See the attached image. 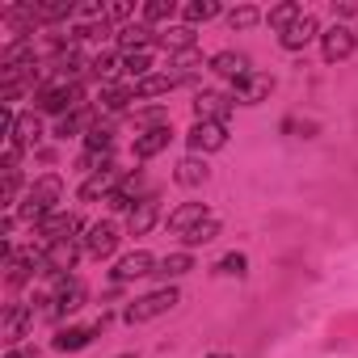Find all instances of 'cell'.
Wrapping results in <instances>:
<instances>
[{
	"label": "cell",
	"mask_w": 358,
	"mask_h": 358,
	"mask_svg": "<svg viewBox=\"0 0 358 358\" xmlns=\"http://www.w3.org/2000/svg\"><path fill=\"white\" fill-rule=\"evenodd\" d=\"M30 324H34V308H30V303H9L5 324H0V337H5V345L17 350V337H26Z\"/></svg>",
	"instance_id": "cell-10"
},
{
	"label": "cell",
	"mask_w": 358,
	"mask_h": 358,
	"mask_svg": "<svg viewBox=\"0 0 358 358\" xmlns=\"http://www.w3.org/2000/svg\"><path fill=\"white\" fill-rule=\"evenodd\" d=\"M38 135H43V127H38V114H22L9 139H13V143H22V148H34V143H38Z\"/></svg>",
	"instance_id": "cell-29"
},
{
	"label": "cell",
	"mask_w": 358,
	"mask_h": 358,
	"mask_svg": "<svg viewBox=\"0 0 358 358\" xmlns=\"http://www.w3.org/2000/svg\"><path fill=\"white\" fill-rule=\"evenodd\" d=\"M177 182L182 186H203L207 182V160H199V156H186V160H177Z\"/></svg>",
	"instance_id": "cell-24"
},
{
	"label": "cell",
	"mask_w": 358,
	"mask_h": 358,
	"mask_svg": "<svg viewBox=\"0 0 358 358\" xmlns=\"http://www.w3.org/2000/svg\"><path fill=\"white\" fill-rule=\"evenodd\" d=\"M89 72H93L97 80H114V72H118V59H114V55H97V59H89Z\"/></svg>",
	"instance_id": "cell-38"
},
{
	"label": "cell",
	"mask_w": 358,
	"mask_h": 358,
	"mask_svg": "<svg viewBox=\"0 0 358 358\" xmlns=\"http://www.w3.org/2000/svg\"><path fill=\"white\" fill-rule=\"evenodd\" d=\"M207 220H215L203 203H182L177 211H169V232L173 236H186V232H194L199 224H207Z\"/></svg>",
	"instance_id": "cell-11"
},
{
	"label": "cell",
	"mask_w": 358,
	"mask_h": 358,
	"mask_svg": "<svg viewBox=\"0 0 358 358\" xmlns=\"http://www.w3.org/2000/svg\"><path fill=\"white\" fill-rule=\"evenodd\" d=\"M118 249V224H110V220H97L93 228H89V236H85V253L89 257H110Z\"/></svg>",
	"instance_id": "cell-9"
},
{
	"label": "cell",
	"mask_w": 358,
	"mask_h": 358,
	"mask_svg": "<svg viewBox=\"0 0 358 358\" xmlns=\"http://www.w3.org/2000/svg\"><path fill=\"white\" fill-rule=\"evenodd\" d=\"M72 13H76L72 0H38V5H34L38 22H59V17H72Z\"/></svg>",
	"instance_id": "cell-30"
},
{
	"label": "cell",
	"mask_w": 358,
	"mask_h": 358,
	"mask_svg": "<svg viewBox=\"0 0 358 358\" xmlns=\"http://www.w3.org/2000/svg\"><path fill=\"white\" fill-rule=\"evenodd\" d=\"M211 72H220V76H228V80L236 85V80H245L253 68H249V59H245L241 51H220V55H211Z\"/></svg>",
	"instance_id": "cell-21"
},
{
	"label": "cell",
	"mask_w": 358,
	"mask_h": 358,
	"mask_svg": "<svg viewBox=\"0 0 358 358\" xmlns=\"http://www.w3.org/2000/svg\"><path fill=\"white\" fill-rule=\"evenodd\" d=\"M270 93H274V76H270V72H249L245 80L232 85V97H236L241 106H257V101H266Z\"/></svg>",
	"instance_id": "cell-6"
},
{
	"label": "cell",
	"mask_w": 358,
	"mask_h": 358,
	"mask_svg": "<svg viewBox=\"0 0 358 358\" xmlns=\"http://www.w3.org/2000/svg\"><path fill=\"white\" fill-rule=\"evenodd\" d=\"M169 139H173V131H169V127L139 131V135H135V160H152V156H160V152L169 148Z\"/></svg>",
	"instance_id": "cell-20"
},
{
	"label": "cell",
	"mask_w": 358,
	"mask_h": 358,
	"mask_svg": "<svg viewBox=\"0 0 358 358\" xmlns=\"http://www.w3.org/2000/svg\"><path fill=\"white\" fill-rule=\"evenodd\" d=\"M5 358H38V350H9Z\"/></svg>",
	"instance_id": "cell-41"
},
{
	"label": "cell",
	"mask_w": 358,
	"mask_h": 358,
	"mask_svg": "<svg viewBox=\"0 0 358 358\" xmlns=\"http://www.w3.org/2000/svg\"><path fill=\"white\" fill-rule=\"evenodd\" d=\"M156 43L164 47V51H194V30L190 26H173V30H164V34H156Z\"/></svg>",
	"instance_id": "cell-25"
},
{
	"label": "cell",
	"mask_w": 358,
	"mask_h": 358,
	"mask_svg": "<svg viewBox=\"0 0 358 358\" xmlns=\"http://www.w3.org/2000/svg\"><path fill=\"white\" fill-rule=\"evenodd\" d=\"M257 17H262V13H257V9H249V5H241V9H232V13H228L232 30H249V26H253Z\"/></svg>",
	"instance_id": "cell-39"
},
{
	"label": "cell",
	"mask_w": 358,
	"mask_h": 358,
	"mask_svg": "<svg viewBox=\"0 0 358 358\" xmlns=\"http://www.w3.org/2000/svg\"><path fill=\"white\" fill-rule=\"evenodd\" d=\"M106 329V316L101 320H93V324H72V329H59L55 333V350H64V354H76V350H85L97 333Z\"/></svg>",
	"instance_id": "cell-14"
},
{
	"label": "cell",
	"mask_w": 358,
	"mask_h": 358,
	"mask_svg": "<svg viewBox=\"0 0 358 358\" xmlns=\"http://www.w3.org/2000/svg\"><path fill=\"white\" fill-rule=\"evenodd\" d=\"M152 190H148V182H143V173H127L122 182H118V190L110 194V207L114 211H135V203H143Z\"/></svg>",
	"instance_id": "cell-7"
},
{
	"label": "cell",
	"mask_w": 358,
	"mask_h": 358,
	"mask_svg": "<svg viewBox=\"0 0 358 358\" xmlns=\"http://www.w3.org/2000/svg\"><path fill=\"white\" fill-rule=\"evenodd\" d=\"M131 101H135V89H131V85H114V89H106V93H101V110H110V114L127 110Z\"/></svg>",
	"instance_id": "cell-31"
},
{
	"label": "cell",
	"mask_w": 358,
	"mask_h": 358,
	"mask_svg": "<svg viewBox=\"0 0 358 358\" xmlns=\"http://www.w3.org/2000/svg\"><path fill=\"white\" fill-rule=\"evenodd\" d=\"M118 43H122L127 51H148V43H156V34H152L148 22H139V26H122V30H118Z\"/></svg>",
	"instance_id": "cell-26"
},
{
	"label": "cell",
	"mask_w": 358,
	"mask_h": 358,
	"mask_svg": "<svg viewBox=\"0 0 358 358\" xmlns=\"http://www.w3.org/2000/svg\"><path fill=\"white\" fill-rule=\"evenodd\" d=\"M93 127H97V122H93V110H72L68 118H59L55 135H59V139H68V135H76V131H85V135H89Z\"/></svg>",
	"instance_id": "cell-28"
},
{
	"label": "cell",
	"mask_w": 358,
	"mask_h": 358,
	"mask_svg": "<svg viewBox=\"0 0 358 358\" xmlns=\"http://www.w3.org/2000/svg\"><path fill=\"white\" fill-rule=\"evenodd\" d=\"M215 270H220V274H236V278H241V274L249 270V262H245V253H228V257H224Z\"/></svg>",
	"instance_id": "cell-40"
},
{
	"label": "cell",
	"mask_w": 358,
	"mask_h": 358,
	"mask_svg": "<svg viewBox=\"0 0 358 358\" xmlns=\"http://www.w3.org/2000/svg\"><path fill=\"white\" fill-rule=\"evenodd\" d=\"M320 55H324L329 64L350 59V55H354V30H345V26H329V30L320 34Z\"/></svg>",
	"instance_id": "cell-8"
},
{
	"label": "cell",
	"mask_w": 358,
	"mask_h": 358,
	"mask_svg": "<svg viewBox=\"0 0 358 358\" xmlns=\"http://www.w3.org/2000/svg\"><path fill=\"white\" fill-rule=\"evenodd\" d=\"M211 17H220V5L215 0H194V5H186V22L194 26V22H211Z\"/></svg>",
	"instance_id": "cell-37"
},
{
	"label": "cell",
	"mask_w": 358,
	"mask_h": 358,
	"mask_svg": "<svg viewBox=\"0 0 358 358\" xmlns=\"http://www.w3.org/2000/svg\"><path fill=\"white\" fill-rule=\"evenodd\" d=\"M59 199H64V177H59V173H43L38 182H30V186H26L17 215H22V220H30V224H43V220H51V215H55V203H59Z\"/></svg>",
	"instance_id": "cell-1"
},
{
	"label": "cell",
	"mask_w": 358,
	"mask_h": 358,
	"mask_svg": "<svg viewBox=\"0 0 358 358\" xmlns=\"http://www.w3.org/2000/svg\"><path fill=\"white\" fill-rule=\"evenodd\" d=\"M211 358H232V354H211Z\"/></svg>",
	"instance_id": "cell-42"
},
{
	"label": "cell",
	"mask_w": 358,
	"mask_h": 358,
	"mask_svg": "<svg viewBox=\"0 0 358 358\" xmlns=\"http://www.w3.org/2000/svg\"><path fill=\"white\" fill-rule=\"evenodd\" d=\"M80 303H85V282H80V278H59V287H55V295H51V316L59 320V316L76 312Z\"/></svg>",
	"instance_id": "cell-13"
},
{
	"label": "cell",
	"mask_w": 358,
	"mask_h": 358,
	"mask_svg": "<svg viewBox=\"0 0 358 358\" xmlns=\"http://www.w3.org/2000/svg\"><path fill=\"white\" fill-rule=\"evenodd\" d=\"M215 236H220V220H207V224H199V228H194V232H186V236H182V241H186V245H190V249H194V245H211V241H215Z\"/></svg>",
	"instance_id": "cell-36"
},
{
	"label": "cell",
	"mask_w": 358,
	"mask_h": 358,
	"mask_svg": "<svg viewBox=\"0 0 358 358\" xmlns=\"http://www.w3.org/2000/svg\"><path fill=\"white\" fill-rule=\"evenodd\" d=\"M177 303H182V291H177V287H160V291H148V295H139L135 303H127L122 320H127V324H148V320L173 312Z\"/></svg>",
	"instance_id": "cell-2"
},
{
	"label": "cell",
	"mask_w": 358,
	"mask_h": 358,
	"mask_svg": "<svg viewBox=\"0 0 358 358\" xmlns=\"http://www.w3.org/2000/svg\"><path fill=\"white\" fill-rule=\"evenodd\" d=\"M190 152L194 156H207V152H220L228 143V122H194L190 135H186Z\"/></svg>",
	"instance_id": "cell-4"
},
{
	"label": "cell",
	"mask_w": 358,
	"mask_h": 358,
	"mask_svg": "<svg viewBox=\"0 0 358 358\" xmlns=\"http://www.w3.org/2000/svg\"><path fill=\"white\" fill-rule=\"evenodd\" d=\"M34 101H38L43 114H59V118H68L72 110H85V89H80L76 80H72V85L55 80V85H43Z\"/></svg>",
	"instance_id": "cell-3"
},
{
	"label": "cell",
	"mask_w": 358,
	"mask_h": 358,
	"mask_svg": "<svg viewBox=\"0 0 358 358\" xmlns=\"http://www.w3.org/2000/svg\"><path fill=\"white\" fill-rule=\"evenodd\" d=\"M232 106H236V97H228V93H199V97H194L199 122H228Z\"/></svg>",
	"instance_id": "cell-16"
},
{
	"label": "cell",
	"mask_w": 358,
	"mask_h": 358,
	"mask_svg": "<svg viewBox=\"0 0 358 358\" xmlns=\"http://www.w3.org/2000/svg\"><path fill=\"white\" fill-rule=\"evenodd\" d=\"M177 85H186L182 72H152V76H143V80H131L135 101H139V97H160V93H169V89H177Z\"/></svg>",
	"instance_id": "cell-18"
},
{
	"label": "cell",
	"mask_w": 358,
	"mask_h": 358,
	"mask_svg": "<svg viewBox=\"0 0 358 358\" xmlns=\"http://www.w3.org/2000/svg\"><path fill=\"white\" fill-rule=\"evenodd\" d=\"M143 274H156V257L148 249H135L114 266V282H131V278H143Z\"/></svg>",
	"instance_id": "cell-17"
},
{
	"label": "cell",
	"mask_w": 358,
	"mask_h": 358,
	"mask_svg": "<svg viewBox=\"0 0 358 358\" xmlns=\"http://www.w3.org/2000/svg\"><path fill=\"white\" fill-rule=\"evenodd\" d=\"M122 358H135V354H122Z\"/></svg>",
	"instance_id": "cell-43"
},
{
	"label": "cell",
	"mask_w": 358,
	"mask_h": 358,
	"mask_svg": "<svg viewBox=\"0 0 358 358\" xmlns=\"http://www.w3.org/2000/svg\"><path fill=\"white\" fill-rule=\"evenodd\" d=\"M299 17H303V9L295 5V0H282V5H274V9L266 13V22H270V26H274L278 34H282V30H291V26H295Z\"/></svg>",
	"instance_id": "cell-27"
},
{
	"label": "cell",
	"mask_w": 358,
	"mask_h": 358,
	"mask_svg": "<svg viewBox=\"0 0 358 358\" xmlns=\"http://www.w3.org/2000/svg\"><path fill=\"white\" fill-rule=\"evenodd\" d=\"M156 215H160V199H156V194H148L143 203H135V211H127V228H131V236H143V232L156 224Z\"/></svg>",
	"instance_id": "cell-22"
},
{
	"label": "cell",
	"mask_w": 358,
	"mask_h": 358,
	"mask_svg": "<svg viewBox=\"0 0 358 358\" xmlns=\"http://www.w3.org/2000/svg\"><path fill=\"white\" fill-rule=\"evenodd\" d=\"M76 232H80V220H76V215H64V211H55L51 220H43V224H38V241H43V245L76 241Z\"/></svg>",
	"instance_id": "cell-12"
},
{
	"label": "cell",
	"mask_w": 358,
	"mask_h": 358,
	"mask_svg": "<svg viewBox=\"0 0 358 358\" xmlns=\"http://www.w3.org/2000/svg\"><path fill=\"white\" fill-rule=\"evenodd\" d=\"M190 270H194V257H190V253H169V257L160 262L156 274H164V278H182V274H190Z\"/></svg>",
	"instance_id": "cell-32"
},
{
	"label": "cell",
	"mask_w": 358,
	"mask_h": 358,
	"mask_svg": "<svg viewBox=\"0 0 358 358\" xmlns=\"http://www.w3.org/2000/svg\"><path fill=\"white\" fill-rule=\"evenodd\" d=\"M177 13V5H173V0H148V5H143V22L152 26V22H169Z\"/></svg>",
	"instance_id": "cell-34"
},
{
	"label": "cell",
	"mask_w": 358,
	"mask_h": 358,
	"mask_svg": "<svg viewBox=\"0 0 358 358\" xmlns=\"http://www.w3.org/2000/svg\"><path fill=\"white\" fill-rule=\"evenodd\" d=\"M76 257H80V245H76V241L47 245V249H43V274H51V278H68V270H76Z\"/></svg>",
	"instance_id": "cell-5"
},
{
	"label": "cell",
	"mask_w": 358,
	"mask_h": 358,
	"mask_svg": "<svg viewBox=\"0 0 358 358\" xmlns=\"http://www.w3.org/2000/svg\"><path fill=\"white\" fill-rule=\"evenodd\" d=\"M118 182H122V173L110 164V169H101V173H93L89 182L80 186V203H97V199H106L110 203V194L118 190Z\"/></svg>",
	"instance_id": "cell-15"
},
{
	"label": "cell",
	"mask_w": 358,
	"mask_h": 358,
	"mask_svg": "<svg viewBox=\"0 0 358 358\" xmlns=\"http://www.w3.org/2000/svg\"><path fill=\"white\" fill-rule=\"evenodd\" d=\"M148 68H152V55H148V51H127V55H122V72H127V76L143 80V76H152Z\"/></svg>",
	"instance_id": "cell-33"
},
{
	"label": "cell",
	"mask_w": 358,
	"mask_h": 358,
	"mask_svg": "<svg viewBox=\"0 0 358 358\" xmlns=\"http://www.w3.org/2000/svg\"><path fill=\"white\" fill-rule=\"evenodd\" d=\"M85 148H89V152H110V148H114V131L97 122V127L85 135Z\"/></svg>",
	"instance_id": "cell-35"
},
{
	"label": "cell",
	"mask_w": 358,
	"mask_h": 358,
	"mask_svg": "<svg viewBox=\"0 0 358 358\" xmlns=\"http://www.w3.org/2000/svg\"><path fill=\"white\" fill-rule=\"evenodd\" d=\"M5 266H9V282L22 287V282H30L34 274H43V253H13Z\"/></svg>",
	"instance_id": "cell-23"
},
{
	"label": "cell",
	"mask_w": 358,
	"mask_h": 358,
	"mask_svg": "<svg viewBox=\"0 0 358 358\" xmlns=\"http://www.w3.org/2000/svg\"><path fill=\"white\" fill-rule=\"evenodd\" d=\"M316 34H320L316 17H312V13H303V17H299V22H295L291 30H282V34H278V43H282L287 51H303V47H308V43H312Z\"/></svg>",
	"instance_id": "cell-19"
}]
</instances>
